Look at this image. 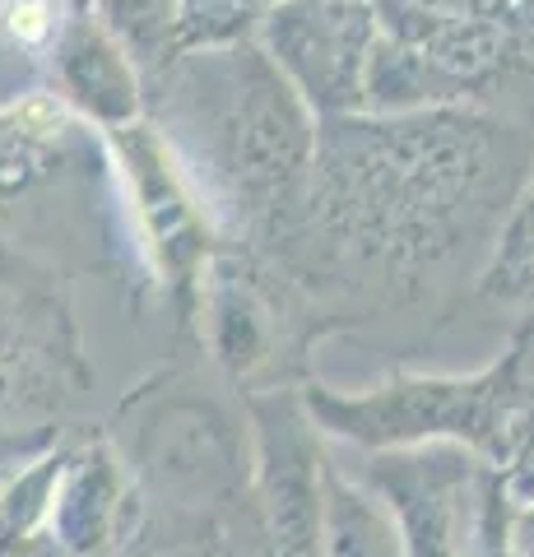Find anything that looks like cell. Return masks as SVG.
Segmentation results:
<instances>
[{
	"label": "cell",
	"mask_w": 534,
	"mask_h": 557,
	"mask_svg": "<svg viewBox=\"0 0 534 557\" xmlns=\"http://www.w3.org/2000/svg\"><path fill=\"white\" fill-rule=\"evenodd\" d=\"M530 163L534 131L479 102L321 116L302 196L251 260L302 321L413 307L479 270Z\"/></svg>",
	"instance_id": "obj_1"
},
{
	"label": "cell",
	"mask_w": 534,
	"mask_h": 557,
	"mask_svg": "<svg viewBox=\"0 0 534 557\" xmlns=\"http://www.w3.org/2000/svg\"><path fill=\"white\" fill-rule=\"evenodd\" d=\"M149 89L153 135L219 247L265 251L302 196L316 112L251 38L186 51L149 75Z\"/></svg>",
	"instance_id": "obj_2"
},
{
	"label": "cell",
	"mask_w": 534,
	"mask_h": 557,
	"mask_svg": "<svg viewBox=\"0 0 534 557\" xmlns=\"http://www.w3.org/2000/svg\"><path fill=\"white\" fill-rule=\"evenodd\" d=\"M298 395L321 437L344 450L456 442L502 479L511 502H534V317L479 372H400L368 391L307 376Z\"/></svg>",
	"instance_id": "obj_3"
},
{
	"label": "cell",
	"mask_w": 534,
	"mask_h": 557,
	"mask_svg": "<svg viewBox=\"0 0 534 557\" xmlns=\"http://www.w3.org/2000/svg\"><path fill=\"white\" fill-rule=\"evenodd\" d=\"M126 413L131 446L116 450L149 511L167 507L172 520H219L261 539L251 511V437L219 399L167 386L140 395Z\"/></svg>",
	"instance_id": "obj_4"
},
{
	"label": "cell",
	"mask_w": 534,
	"mask_h": 557,
	"mask_svg": "<svg viewBox=\"0 0 534 557\" xmlns=\"http://www.w3.org/2000/svg\"><path fill=\"white\" fill-rule=\"evenodd\" d=\"M94 391L71 288L0 233V442L57 437V423Z\"/></svg>",
	"instance_id": "obj_5"
},
{
	"label": "cell",
	"mask_w": 534,
	"mask_h": 557,
	"mask_svg": "<svg viewBox=\"0 0 534 557\" xmlns=\"http://www.w3.org/2000/svg\"><path fill=\"white\" fill-rule=\"evenodd\" d=\"M349 474L376 493L400 530L405 557H464L511 497L493 469L456 442L349 450Z\"/></svg>",
	"instance_id": "obj_6"
},
{
	"label": "cell",
	"mask_w": 534,
	"mask_h": 557,
	"mask_svg": "<svg viewBox=\"0 0 534 557\" xmlns=\"http://www.w3.org/2000/svg\"><path fill=\"white\" fill-rule=\"evenodd\" d=\"M251 437V511L265 557H316L325 437L298 386L243 391Z\"/></svg>",
	"instance_id": "obj_7"
},
{
	"label": "cell",
	"mask_w": 534,
	"mask_h": 557,
	"mask_svg": "<svg viewBox=\"0 0 534 557\" xmlns=\"http://www.w3.org/2000/svg\"><path fill=\"white\" fill-rule=\"evenodd\" d=\"M376 33V0H280L261 20V47L321 121L363 112Z\"/></svg>",
	"instance_id": "obj_8"
},
{
	"label": "cell",
	"mask_w": 534,
	"mask_h": 557,
	"mask_svg": "<svg viewBox=\"0 0 534 557\" xmlns=\"http://www.w3.org/2000/svg\"><path fill=\"white\" fill-rule=\"evenodd\" d=\"M47 79L51 98H61L79 121L102 131H122L145 112V79L126 47L112 38L108 24L89 10H75L65 33L57 38L47 57Z\"/></svg>",
	"instance_id": "obj_9"
},
{
	"label": "cell",
	"mask_w": 534,
	"mask_h": 557,
	"mask_svg": "<svg viewBox=\"0 0 534 557\" xmlns=\"http://www.w3.org/2000/svg\"><path fill=\"white\" fill-rule=\"evenodd\" d=\"M84 121L47 89L0 102V209L42 186L75 149Z\"/></svg>",
	"instance_id": "obj_10"
},
{
	"label": "cell",
	"mask_w": 534,
	"mask_h": 557,
	"mask_svg": "<svg viewBox=\"0 0 534 557\" xmlns=\"http://www.w3.org/2000/svg\"><path fill=\"white\" fill-rule=\"evenodd\" d=\"M316 557H405L390 511L368 493L331 450L321 474V539Z\"/></svg>",
	"instance_id": "obj_11"
},
{
	"label": "cell",
	"mask_w": 534,
	"mask_h": 557,
	"mask_svg": "<svg viewBox=\"0 0 534 557\" xmlns=\"http://www.w3.org/2000/svg\"><path fill=\"white\" fill-rule=\"evenodd\" d=\"M474 293L497 307L534 311V163L525 172V182L516 186L484 260H479Z\"/></svg>",
	"instance_id": "obj_12"
},
{
	"label": "cell",
	"mask_w": 534,
	"mask_h": 557,
	"mask_svg": "<svg viewBox=\"0 0 534 557\" xmlns=\"http://www.w3.org/2000/svg\"><path fill=\"white\" fill-rule=\"evenodd\" d=\"M122 557H265L261 539L219 520H172L163 539L140 534V544Z\"/></svg>",
	"instance_id": "obj_13"
},
{
	"label": "cell",
	"mask_w": 534,
	"mask_h": 557,
	"mask_svg": "<svg viewBox=\"0 0 534 557\" xmlns=\"http://www.w3.org/2000/svg\"><path fill=\"white\" fill-rule=\"evenodd\" d=\"M511 507H516V502H511ZM507 520H511V511H507V516H497V520H493V525H488L484 534H479V539H474V548H470V553H464V557H521V553H516V548H511Z\"/></svg>",
	"instance_id": "obj_14"
},
{
	"label": "cell",
	"mask_w": 534,
	"mask_h": 557,
	"mask_svg": "<svg viewBox=\"0 0 534 557\" xmlns=\"http://www.w3.org/2000/svg\"><path fill=\"white\" fill-rule=\"evenodd\" d=\"M507 534H511V548L521 557H534V502H516L511 520H507Z\"/></svg>",
	"instance_id": "obj_15"
},
{
	"label": "cell",
	"mask_w": 534,
	"mask_h": 557,
	"mask_svg": "<svg viewBox=\"0 0 534 557\" xmlns=\"http://www.w3.org/2000/svg\"><path fill=\"white\" fill-rule=\"evenodd\" d=\"M10 98H24V89L14 84V75L5 70V61H0V102H10Z\"/></svg>",
	"instance_id": "obj_16"
}]
</instances>
